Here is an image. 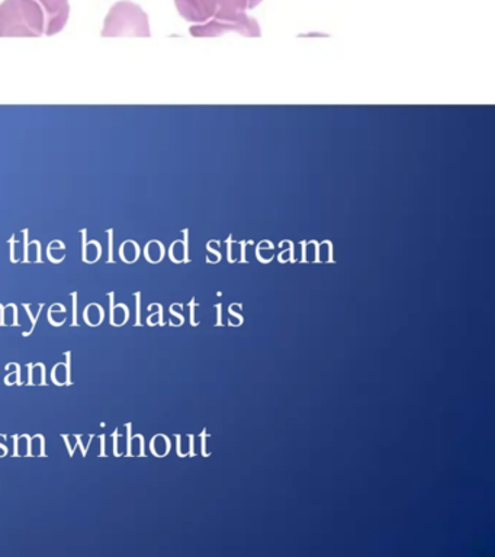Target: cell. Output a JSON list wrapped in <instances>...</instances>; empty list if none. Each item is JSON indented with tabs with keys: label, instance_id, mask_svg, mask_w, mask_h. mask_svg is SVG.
Instances as JSON below:
<instances>
[{
	"label": "cell",
	"instance_id": "1",
	"mask_svg": "<svg viewBox=\"0 0 495 557\" xmlns=\"http://www.w3.org/2000/svg\"><path fill=\"white\" fill-rule=\"evenodd\" d=\"M46 15L37 0H5L0 4V37H38Z\"/></svg>",
	"mask_w": 495,
	"mask_h": 557
},
{
	"label": "cell",
	"instance_id": "2",
	"mask_svg": "<svg viewBox=\"0 0 495 557\" xmlns=\"http://www.w3.org/2000/svg\"><path fill=\"white\" fill-rule=\"evenodd\" d=\"M177 11L186 21L206 24L208 21L236 20L245 15L247 0H175Z\"/></svg>",
	"mask_w": 495,
	"mask_h": 557
},
{
	"label": "cell",
	"instance_id": "3",
	"mask_svg": "<svg viewBox=\"0 0 495 557\" xmlns=\"http://www.w3.org/2000/svg\"><path fill=\"white\" fill-rule=\"evenodd\" d=\"M103 37H115L121 34H132L136 37H149V17L145 11L132 2H120L112 7L106 20Z\"/></svg>",
	"mask_w": 495,
	"mask_h": 557
},
{
	"label": "cell",
	"instance_id": "4",
	"mask_svg": "<svg viewBox=\"0 0 495 557\" xmlns=\"http://www.w3.org/2000/svg\"><path fill=\"white\" fill-rule=\"evenodd\" d=\"M230 30H236L245 37H260L258 22L253 17L247 16L246 13L236 20L208 21L206 24L195 25L190 28V34L194 37H216V35H223Z\"/></svg>",
	"mask_w": 495,
	"mask_h": 557
},
{
	"label": "cell",
	"instance_id": "5",
	"mask_svg": "<svg viewBox=\"0 0 495 557\" xmlns=\"http://www.w3.org/2000/svg\"><path fill=\"white\" fill-rule=\"evenodd\" d=\"M46 15V33H59L66 25L69 17L67 0H37Z\"/></svg>",
	"mask_w": 495,
	"mask_h": 557
},
{
	"label": "cell",
	"instance_id": "6",
	"mask_svg": "<svg viewBox=\"0 0 495 557\" xmlns=\"http://www.w3.org/2000/svg\"><path fill=\"white\" fill-rule=\"evenodd\" d=\"M262 0H247V8H256Z\"/></svg>",
	"mask_w": 495,
	"mask_h": 557
}]
</instances>
